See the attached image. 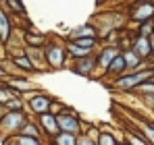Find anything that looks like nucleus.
Masks as SVG:
<instances>
[{
  "mask_svg": "<svg viewBox=\"0 0 154 145\" xmlns=\"http://www.w3.org/2000/svg\"><path fill=\"white\" fill-rule=\"evenodd\" d=\"M19 71L23 72V75H29V72H35V69H33V64H31V60L27 58L25 54H17V56H11L8 58Z\"/></svg>",
  "mask_w": 154,
  "mask_h": 145,
  "instance_id": "obj_17",
  "label": "nucleus"
},
{
  "mask_svg": "<svg viewBox=\"0 0 154 145\" xmlns=\"http://www.w3.org/2000/svg\"><path fill=\"white\" fill-rule=\"evenodd\" d=\"M56 116V124H58V131L60 133H71V135H77L81 131V120L77 118V114H73L71 110H63Z\"/></svg>",
  "mask_w": 154,
  "mask_h": 145,
  "instance_id": "obj_5",
  "label": "nucleus"
},
{
  "mask_svg": "<svg viewBox=\"0 0 154 145\" xmlns=\"http://www.w3.org/2000/svg\"><path fill=\"white\" fill-rule=\"evenodd\" d=\"M152 67H154V64H152ZM150 81H152V83H154V72H152V77H150Z\"/></svg>",
  "mask_w": 154,
  "mask_h": 145,
  "instance_id": "obj_33",
  "label": "nucleus"
},
{
  "mask_svg": "<svg viewBox=\"0 0 154 145\" xmlns=\"http://www.w3.org/2000/svg\"><path fill=\"white\" fill-rule=\"evenodd\" d=\"M117 145H123V143H117Z\"/></svg>",
  "mask_w": 154,
  "mask_h": 145,
  "instance_id": "obj_37",
  "label": "nucleus"
},
{
  "mask_svg": "<svg viewBox=\"0 0 154 145\" xmlns=\"http://www.w3.org/2000/svg\"><path fill=\"white\" fill-rule=\"evenodd\" d=\"M148 64H154V48H152V54H150V58H148Z\"/></svg>",
  "mask_w": 154,
  "mask_h": 145,
  "instance_id": "obj_31",
  "label": "nucleus"
},
{
  "mask_svg": "<svg viewBox=\"0 0 154 145\" xmlns=\"http://www.w3.org/2000/svg\"><path fill=\"white\" fill-rule=\"evenodd\" d=\"M137 133H140L150 145H154V122H148V120L140 122V131H137Z\"/></svg>",
  "mask_w": 154,
  "mask_h": 145,
  "instance_id": "obj_20",
  "label": "nucleus"
},
{
  "mask_svg": "<svg viewBox=\"0 0 154 145\" xmlns=\"http://www.w3.org/2000/svg\"><path fill=\"white\" fill-rule=\"evenodd\" d=\"M4 145H42L40 139H35V137H25V135H11V137H6L4 139Z\"/></svg>",
  "mask_w": 154,
  "mask_h": 145,
  "instance_id": "obj_18",
  "label": "nucleus"
},
{
  "mask_svg": "<svg viewBox=\"0 0 154 145\" xmlns=\"http://www.w3.org/2000/svg\"><path fill=\"white\" fill-rule=\"evenodd\" d=\"M127 145H150L137 131H131V133H127Z\"/></svg>",
  "mask_w": 154,
  "mask_h": 145,
  "instance_id": "obj_26",
  "label": "nucleus"
},
{
  "mask_svg": "<svg viewBox=\"0 0 154 145\" xmlns=\"http://www.w3.org/2000/svg\"><path fill=\"white\" fill-rule=\"evenodd\" d=\"M129 19L135 25L154 19V0H135L129 8Z\"/></svg>",
  "mask_w": 154,
  "mask_h": 145,
  "instance_id": "obj_4",
  "label": "nucleus"
},
{
  "mask_svg": "<svg viewBox=\"0 0 154 145\" xmlns=\"http://www.w3.org/2000/svg\"><path fill=\"white\" fill-rule=\"evenodd\" d=\"M96 145H117V139H115V135H110V133H100Z\"/></svg>",
  "mask_w": 154,
  "mask_h": 145,
  "instance_id": "obj_27",
  "label": "nucleus"
},
{
  "mask_svg": "<svg viewBox=\"0 0 154 145\" xmlns=\"http://www.w3.org/2000/svg\"><path fill=\"white\" fill-rule=\"evenodd\" d=\"M121 56H123V60H125V69H127V72H133V71H140V69H144L148 62L146 60H142L135 52L131 48L127 50H121Z\"/></svg>",
  "mask_w": 154,
  "mask_h": 145,
  "instance_id": "obj_10",
  "label": "nucleus"
},
{
  "mask_svg": "<svg viewBox=\"0 0 154 145\" xmlns=\"http://www.w3.org/2000/svg\"><path fill=\"white\" fill-rule=\"evenodd\" d=\"M117 54H121V50L117 48V46H102L100 52H96V54H94V56H96V72H94V77L104 75L106 67L110 64V60H112Z\"/></svg>",
  "mask_w": 154,
  "mask_h": 145,
  "instance_id": "obj_6",
  "label": "nucleus"
},
{
  "mask_svg": "<svg viewBox=\"0 0 154 145\" xmlns=\"http://www.w3.org/2000/svg\"><path fill=\"white\" fill-rule=\"evenodd\" d=\"M131 50L142 58V60H146L148 62V58H150V54H152V42H150V37H144V35H133V44H131Z\"/></svg>",
  "mask_w": 154,
  "mask_h": 145,
  "instance_id": "obj_9",
  "label": "nucleus"
},
{
  "mask_svg": "<svg viewBox=\"0 0 154 145\" xmlns=\"http://www.w3.org/2000/svg\"><path fill=\"white\" fill-rule=\"evenodd\" d=\"M2 114H4V106L0 104V118H2Z\"/></svg>",
  "mask_w": 154,
  "mask_h": 145,
  "instance_id": "obj_32",
  "label": "nucleus"
},
{
  "mask_svg": "<svg viewBox=\"0 0 154 145\" xmlns=\"http://www.w3.org/2000/svg\"><path fill=\"white\" fill-rule=\"evenodd\" d=\"M52 99L48 93H44V91H33L31 97L27 99V108L33 112V114H44V112H50V106H52Z\"/></svg>",
  "mask_w": 154,
  "mask_h": 145,
  "instance_id": "obj_7",
  "label": "nucleus"
},
{
  "mask_svg": "<svg viewBox=\"0 0 154 145\" xmlns=\"http://www.w3.org/2000/svg\"><path fill=\"white\" fill-rule=\"evenodd\" d=\"M94 54L71 60V71L75 75H81V77H94V72H96V56Z\"/></svg>",
  "mask_w": 154,
  "mask_h": 145,
  "instance_id": "obj_8",
  "label": "nucleus"
},
{
  "mask_svg": "<svg viewBox=\"0 0 154 145\" xmlns=\"http://www.w3.org/2000/svg\"><path fill=\"white\" fill-rule=\"evenodd\" d=\"M129 2H135V0H129Z\"/></svg>",
  "mask_w": 154,
  "mask_h": 145,
  "instance_id": "obj_36",
  "label": "nucleus"
},
{
  "mask_svg": "<svg viewBox=\"0 0 154 145\" xmlns=\"http://www.w3.org/2000/svg\"><path fill=\"white\" fill-rule=\"evenodd\" d=\"M52 143L54 145H77V135L71 133H56L52 137Z\"/></svg>",
  "mask_w": 154,
  "mask_h": 145,
  "instance_id": "obj_21",
  "label": "nucleus"
},
{
  "mask_svg": "<svg viewBox=\"0 0 154 145\" xmlns=\"http://www.w3.org/2000/svg\"><path fill=\"white\" fill-rule=\"evenodd\" d=\"M77 37H98V29H96V25L92 23H83L75 27V29H71V33H69V40H77Z\"/></svg>",
  "mask_w": 154,
  "mask_h": 145,
  "instance_id": "obj_16",
  "label": "nucleus"
},
{
  "mask_svg": "<svg viewBox=\"0 0 154 145\" xmlns=\"http://www.w3.org/2000/svg\"><path fill=\"white\" fill-rule=\"evenodd\" d=\"M27 120L29 118L23 110H4V114L0 118V135H4V137L15 135Z\"/></svg>",
  "mask_w": 154,
  "mask_h": 145,
  "instance_id": "obj_3",
  "label": "nucleus"
},
{
  "mask_svg": "<svg viewBox=\"0 0 154 145\" xmlns=\"http://www.w3.org/2000/svg\"><path fill=\"white\" fill-rule=\"evenodd\" d=\"M4 8H8L13 15H21V17H25V4L21 2V0H6L4 2Z\"/></svg>",
  "mask_w": 154,
  "mask_h": 145,
  "instance_id": "obj_22",
  "label": "nucleus"
},
{
  "mask_svg": "<svg viewBox=\"0 0 154 145\" xmlns=\"http://www.w3.org/2000/svg\"><path fill=\"white\" fill-rule=\"evenodd\" d=\"M25 56L31 60L35 71H46V60H44V48H33V46H25Z\"/></svg>",
  "mask_w": 154,
  "mask_h": 145,
  "instance_id": "obj_11",
  "label": "nucleus"
},
{
  "mask_svg": "<svg viewBox=\"0 0 154 145\" xmlns=\"http://www.w3.org/2000/svg\"><path fill=\"white\" fill-rule=\"evenodd\" d=\"M123 72H127V69H125V60H123V56H121V54H117V56L110 60V64L106 67V71H104V77L117 79V77H121Z\"/></svg>",
  "mask_w": 154,
  "mask_h": 145,
  "instance_id": "obj_14",
  "label": "nucleus"
},
{
  "mask_svg": "<svg viewBox=\"0 0 154 145\" xmlns=\"http://www.w3.org/2000/svg\"><path fill=\"white\" fill-rule=\"evenodd\" d=\"M38 124H40V129H44L50 137H54L56 133H60V131H58V124H56V116H54L52 112L38 114Z\"/></svg>",
  "mask_w": 154,
  "mask_h": 145,
  "instance_id": "obj_13",
  "label": "nucleus"
},
{
  "mask_svg": "<svg viewBox=\"0 0 154 145\" xmlns=\"http://www.w3.org/2000/svg\"><path fill=\"white\" fill-rule=\"evenodd\" d=\"M2 83H4V79H0V85H2Z\"/></svg>",
  "mask_w": 154,
  "mask_h": 145,
  "instance_id": "obj_35",
  "label": "nucleus"
},
{
  "mask_svg": "<svg viewBox=\"0 0 154 145\" xmlns=\"http://www.w3.org/2000/svg\"><path fill=\"white\" fill-rule=\"evenodd\" d=\"M4 2H6V0H0V6H4Z\"/></svg>",
  "mask_w": 154,
  "mask_h": 145,
  "instance_id": "obj_34",
  "label": "nucleus"
},
{
  "mask_svg": "<svg viewBox=\"0 0 154 145\" xmlns=\"http://www.w3.org/2000/svg\"><path fill=\"white\" fill-rule=\"evenodd\" d=\"M0 79H4V81H6V71H4V67H2V64H0Z\"/></svg>",
  "mask_w": 154,
  "mask_h": 145,
  "instance_id": "obj_30",
  "label": "nucleus"
},
{
  "mask_svg": "<svg viewBox=\"0 0 154 145\" xmlns=\"http://www.w3.org/2000/svg\"><path fill=\"white\" fill-rule=\"evenodd\" d=\"M77 145H96V141H92L88 137H77Z\"/></svg>",
  "mask_w": 154,
  "mask_h": 145,
  "instance_id": "obj_29",
  "label": "nucleus"
},
{
  "mask_svg": "<svg viewBox=\"0 0 154 145\" xmlns=\"http://www.w3.org/2000/svg\"><path fill=\"white\" fill-rule=\"evenodd\" d=\"M44 60L48 69H63L67 64V50H65V42L58 40H50L44 46Z\"/></svg>",
  "mask_w": 154,
  "mask_h": 145,
  "instance_id": "obj_2",
  "label": "nucleus"
},
{
  "mask_svg": "<svg viewBox=\"0 0 154 145\" xmlns=\"http://www.w3.org/2000/svg\"><path fill=\"white\" fill-rule=\"evenodd\" d=\"M48 42V37L40 31H33V29H27L23 31V44L25 46H33V48H44Z\"/></svg>",
  "mask_w": 154,
  "mask_h": 145,
  "instance_id": "obj_15",
  "label": "nucleus"
},
{
  "mask_svg": "<svg viewBox=\"0 0 154 145\" xmlns=\"http://www.w3.org/2000/svg\"><path fill=\"white\" fill-rule=\"evenodd\" d=\"M11 97H13V91H11V89H8V87L2 83V85H0V104L4 106V104H6Z\"/></svg>",
  "mask_w": 154,
  "mask_h": 145,
  "instance_id": "obj_28",
  "label": "nucleus"
},
{
  "mask_svg": "<svg viewBox=\"0 0 154 145\" xmlns=\"http://www.w3.org/2000/svg\"><path fill=\"white\" fill-rule=\"evenodd\" d=\"M69 42H75L77 46H81V48H85V50H96L98 44H100L98 37H77V40H69Z\"/></svg>",
  "mask_w": 154,
  "mask_h": 145,
  "instance_id": "obj_23",
  "label": "nucleus"
},
{
  "mask_svg": "<svg viewBox=\"0 0 154 145\" xmlns=\"http://www.w3.org/2000/svg\"><path fill=\"white\" fill-rule=\"evenodd\" d=\"M17 135H25V137H35V139H40V124H35L33 120H27L19 131H17Z\"/></svg>",
  "mask_w": 154,
  "mask_h": 145,
  "instance_id": "obj_19",
  "label": "nucleus"
},
{
  "mask_svg": "<svg viewBox=\"0 0 154 145\" xmlns=\"http://www.w3.org/2000/svg\"><path fill=\"white\" fill-rule=\"evenodd\" d=\"M13 35V23L4 6H0V44H6Z\"/></svg>",
  "mask_w": 154,
  "mask_h": 145,
  "instance_id": "obj_12",
  "label": "nucleus"
},
{
  "mask_svg": "<svg viewBox=\"0 0 154 145\" xmlns=\"http://www.w3.org/2000/svg\"><path fill=\"white\" fill-rule=\"evenodd\" d=\"M152 72H154V67L152 64H146V67L140 69V71L123 72L121 77H117V79L112 81V85H115V89H119V91L133 93V89H135L137 85H142L144 81H148V79L152 77Z\"/></svg>",
  "mask_w": 154,
  "mask_h": 145,
  "instance_id": "obj_1",
  "label": "nucleus"
},
{
  "mask_svg": "<svg viewBox=\"0 0 154 145\" xmlns=\"http://www.w3.org/2000/svg\"><path fill=\"white\" fill-rule=\"evenodd\" d=\"M137 35H144V37H150L154 33V21H144V23L137 25Z\"/></svg>",
  "mask_w": 154,
  "mask_h": 145,
  "instance_id": "obj_24",
  "label": "nucleus"
},
{
  "mask_svg": "<svg viewBox=\"0 0 154 145\" xmlns=\"http://www.w3.org/2000/svg\"><path fill=\"white\" fill-rule=\"evenodd\" d=\"M23 106H25V102H23V97H17L13 96L6 104H4V110H23Z\"/></svg>",
  "mask_w": 154,
  "mask_h": 145,
  "instance_id": "obj_25",
  "label": "nucleus"
}]
</instances>
